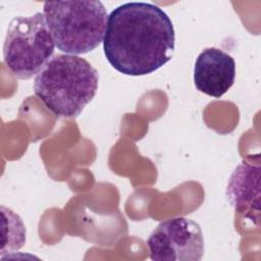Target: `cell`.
<instances>
[{
  "mask_svg": "<svg viewBox=\"0 0 261 261\" xmlns=\"http://www.w3.org/2000/svg\"><path fill=\"white\" fill-rule=\"evenodd\" d=\"M174 47L172 21L155 4L127 2L108 15L104 54L112 67L123 74L154 72L172 58Z\"/></svg>",
  "mask_w": 261,
  "mask_h": 261,
  "instance_id": "cell-1",
  "label": "cell"
},
{
  "mask_svg": "<svg viewBox=\"0 0 261 261\" xmlns=\"http://www.w3.org/2000/svg\"><path fill=\"white\" fill-rule=\"evenodd\" d=\"M99 73L85 58L70 54L53 55L37 73L35 95L56 116L74 118L93 100Z\"/></svg>",
  "mask_w": 261,
  "mask_h": 261,
  "instance_id": "cell-2",
  "label": "cell"
},
{
  "mask_svg": "<svg viewBox=\"0 0 261 261\" xmlns=\"http://www.w3.org/2000/svg\"><path fill=\"white\" fill-rule=\"evenodd\" d=\"M43 8L54 44L61 52L86 54L103 42L108 14L101 1H47Z\"/></svg>",
  "mask_w": 261,
  "mask_h": 261,
  "instance_id": "cell-3",
  "label": "cell"
},
{
  "mask_svg": "<svg viewBox=\"0 0 261 261\" xmlns=\"http://www.w3.org/2000/svg\"><path fill=\"white\" fill-rule=\"evenodd\" d=\"M54 47L44 13L16 16L9 22L5 36L4 63L17 79L29 80L51 58Z\"/></svg>",
  "mask_w": 261,
  "mask_h": 261,
  "instance_id": "cell-4",
  "label": "cell"
},
{
  "mask_svg": "<svg viewBox=\"0 0 261 261\" xmlns=\"http://www.w3.org/2000/svg\"><path fill=\"white\" fill-rule=\"evenodd\" d=\"M147 245L153 261H199L204 254L201 226L186 217L159 223L149 236Z\"/></svg>",
  "mask_w": 261,
  "mask_h": 261,
  "instance_id": "cell-5",
  "label": "cell"
},
{
  "mask_svg": "<svg viewBox=\"0 0 261 261\" xmlns=\"http://www.w3.org/2000/svg\"><path fill=\"white\" fill-rule=\"evenodd\" d=\"M236 61L219 48H206L197 57L194 83L198 91L213 98H220L233 85Z\"/></svg>",
  "mask_w": 261,
  "mask_h": 261,
  "instance_id": "cell-6",
  "label": "cell"
},
{
  "mask_svg": "<svg viewBox=\"0 0 261 261\" xmlns=\"http://www.w3.org/2000/svg\"><path fill=\"white\" fill-rule=\"evenodd\" d=\"M226 198L239 214L259 224L260 165L243 161L229 176Z\"/></svg>",
  "mask_w": 261,
  "mask_h": 261,
  "instance_id": "cell-7",
  "label": "cell"
},
{
  "mask_svg": "<svg viewBox=\"0 0 261 261\" xmlns=\"http://www.w3.org/2000/svg\"><path fill=\"white\" fill-rule=\"evenodd\" d=\"M2 248L1 255L20 249L25 242V226L20 217L12 210L1 207Z\"/></svg>",
  "mask_w": 261,
  "mask_h": 261,
  "instance_id": "cell-8",
  "label": "cell"
}]
</instances>
